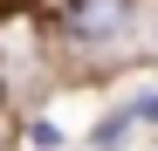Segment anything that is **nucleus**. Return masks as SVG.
I'll use <instances>...</instances> for the list:
<instances>
[{"label": "nucleus", "instance_id": "f03ea898", "mask_svg": "<svg viewBox=\"0 0 158 151\" xmlns=\"http://www.w3.org/2000/svg\"><path fill=\"white\" fill-rule=\"evenodd\" d=\"M0 124H7V83H0Z\"/></svg>", "mask_w": 158, "mask_h": 151}, {"label": "nucleus", "instance_id": "f257e3e1", "mask_svg": "<svg viewBox=\"0 0 158 151\" xmlns=\"http://www.w3.org/2000/svg\"><path fill=\"white\" fill-rule=\"evenodd\" d=\"M35 7V0H0V14H28Z\"/></svg>", "mask_w": 158, "mask_h": 151}]
</instances>
